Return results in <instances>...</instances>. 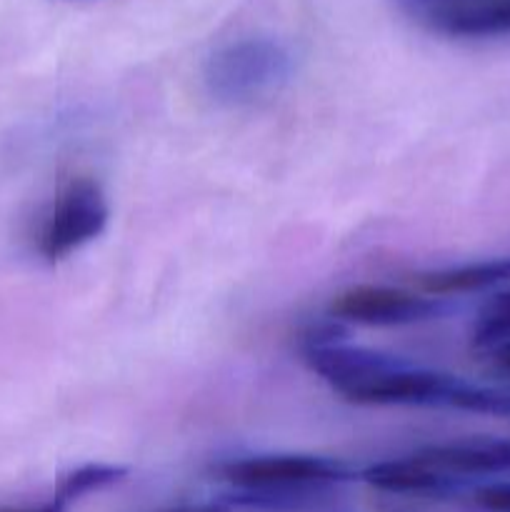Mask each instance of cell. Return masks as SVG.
<instances>
[{
	"mask_svg": "<svg viewBox=\"0 0 510 512\" xmlns=\"http://www.w3.org/2000/svg\"><path fill=\"white\" fill-rule=\"evenodd\" d=\"M215 473L233 485L225 505L245 508H293L318 500L355 478L345 463L320 455H248L225 460Z\"/></svg>",
	"mask_w": 510,
	"mask_h": 512,
	"instance_id": "1",
	"label": "cell"
},
{
	"mask_svg": "<svg viewBox=\"0 0 510 512\" xmlns=\"http://www.w3.org/2000/svg\"><path fill=\"white\" fill-rule=\"evenodd\" d=\"M293 68L295 60L288 45L270 35H248L208 55L203 83L215 103L243 108L278 95L288 85Z\"/></svg>",
	"mask_w": 510,
	"mask_h": 512,
	"instance_id": "2",
	"label": "cell"
},
{
	"mask_svg": "<svg viewBox=\"0 0 510 512\" xmlns=\"http://www.w3.org/2000/svg\"><path fill=\"white\" fill-rule=\"evenodd\" d=\"M110 208L103 185L88 175L70 178L50 203L38 233V255L45 263H60L100 238Z\"/></svg>",
	"mask_w": 510,
	"mask_h": 512,
	"instance_id": "3",
	"label": "cell"
},
{
	"mask_svg": "<svg viewBox=\"0 0 510 512\" xmlns=\"http://www.w3.org/2000/svg\"><path fill=\"white\" fill-rule=\"evenodd\" d=\"M463 380L438 370L418 368L408 360L393 358L375 373L358 383L338 390L343 400L365 408H390V405H418V408H453Z\"/></svg>",
	"mask_w": 510,
	"mask_h": 512,
	"instance_id": "4",
	"label": "cell"
},
{
	"mask_svg": "<svg viewBox=\"0 0 510 512\" xmlns=\"http://www.w3.org/2000/svg\"><path fill=\"white\" fill-rule=\"evenodd\" d=\"M328 313L340 323L398 328V325L440 318L445 313V303L425 293L390 288V285H353L330 300Z\"/></svg>",
	"mask_w": 510,
	"mask_h": 512,
	"instance_id": "5",
	"label": "cell"
},
{
	"mask_svg": "<svg viewBox=\"0 0 510 512\" xmlns=\"http://www.w3.org/2000/svg\"><path fill=\"white\" fill-rule=\"evenodd\" d=\"M418 463L450 475V478H480V475H508L510 473V440L473 438L455 440V443L428 445L413 453Z\"/></svg>",
	"mask_w": 510,
	"mask_h": 512,
	"instance_id": "6",
	"label": "cell"
},
{
	"mask_svg": "<svg viewBox=\"0 0 510 512\" xmlns=\"http://www.w3.org/2000/svg\"><path fill=\"white\" fill-rule=\"evenodd\" d=\"M415 25L443 38H500L510 35V0H470V3L430 10L420 15Z\"/></svg>",
	"mask_w": 510,
	"mask_h": 512,
	"instance_id": "7",
	"label": "cell"
},
{
	"mask_svg": "<svg viewBox=\"0 0 510 512\" xmlns=\"http://www.w3.org/2000/svg\"><path fill=\"white\" fill-rule=\"evenodd\" d=\"M360 480L383 493L420 495V498H450V495H458L465 485V480L450 478V475L418 463L413 455L368 465L360 473Z\"/></svg>",
	"mask_w": 510,
	"mask_h": 512,
	"instance_id": "8",
	"label": "cell"
},
{
	"mask_svg": "<svg viewBox=\"0 0 510 512\" xmlns=\"http://www.w3.org/2000/svg\"><path fill=\"white\" fill-rule=\"evenodd\" d=\"M510 283V258H490L478 263L453 265V268L433 270L418 275V285L430 298H448V295L483 293L495 285Z\"/></svg>",
	"mask_w": 510,
	"mask_h": 512,
	"instance_id": "9",
	"label": "cell"
},
{
	"mask_svg": "<svg viewBox=\"0 0 510 512\" xmlns=\"http://www.w3.org/2000/svg\"><path fill=\"white\" fill-rule=\"evenodd\" d=\"M128 478V468L123 465H110V463H88L80 465V468L70 470L63 478L58 480V488H55V500H60L63 505H73L75 500L85 498L90 493H100V490H108L113 485L123 483Z\"/></svg>",
	"mask_w": 510,
	"mask_h": 512,
	"instance_id": "10",
	"label": "cell"
},
{
	"mask_svg": "<svg viewBox=\"0 0 510 512\" xmlns=\"http://www.w3.org/2000/svg\"><path fill=\"white\" fill-rule=\"evenodd\" d=\"M510 340V290L493 295L480 308L473 325V345L485 353L500 343Z\"/></svg>",
	"mask_w": 510,
	"mask_h": 512,
	"instance_id": "11",
	"label": "cell"
},
{
	"mask_svg": "<svg viewBox=\"0 0 510 512\" xmlns=\"http://www.w3.org/2000/svg\"><path fill=\"white\" fill-rule=\"evenodd\" d=\"M455 410L480 415H498V418H510V393L498 388H485V385L465 383L460 385L458 395L453 400Z\"/></svg>",
	"mask_w": 510,
	"mask_h": 512,
	"instance_id": "12",
	"label": "cell"
},
{
	"mask_svg": "<svg viewBox=\"0 0 510 512\" xmlns=\"http://www.w3.org/2000/svg\"><path fill=\"white\" fill-rule=\"evenodd\" d=\"M475 503L485 512H510V483H490L473 493Z\"/></svg>",
	"mask_w": 510,
	"mask_h": 512,
	"instance_id": "13",
	"label": "cell"
},
{
	"mask_svg": "<svg viewBox=\"0 0 510 512\" xmlns=\"http://www.w3.org/2000/svg\"><path fill=\"white\" fill-rule=\"evenodd\" d=\"M460 3H470V0H393L395 8H398L403 15H408L413 23L420 18V15L430 13V10L450 8V5H460Z\"/></svg>",
	"mask_w": 510,
	"mask_h": 512,
	"instance_id": "14",
	"label": "cell"
},
{
	"mask_svg": "<svg viewBox=\"0 0 510 512\" xmlns=\"http://www.w3.org/2000/svg\"><path fill=\"white\" fill-rule=\"evenodd\" d=\"M485 355H488V358L493 360L500 370L510 373V340L508 343H500V345H495V348L485 350Z\"/></svg>",
	"mask_w": 510,
	"mask_h": 512,
	"instance_id": "15",
	"label": "cell"
},
{
	"mask_svg": "<svg viewBox=\"0 0 510 512\" xmlns=\"http://www.w3.org/2000/svg\"><path fill=\"white\" fill-rule=\"evenodd\" d=\"M163 512H230V505L225 503H198V505H178Z\"/></svg>",
	"mask_w": 510,
	"mask_h": 512,
	"instance_id": "16",
	"label": "cell"
},
{
	"mask_svg": "<svg viewBox=\"0 0 510 512\" xmlns=\"http://www.w3.org/2000/svg\"><path fill=\"white\" fill-rule=\"evenodd\" d=\"M0 512H68V505L53 498L43 505H33V508H0Z\"/></svg>",
	"mask_w": 510,
	"mask_h": 512,
	"instance_id": "17",
	"label": "cell"
}]
</instances>
